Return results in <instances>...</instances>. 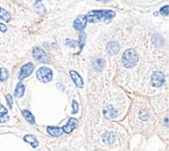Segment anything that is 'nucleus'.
<instances>
[{"label": "nucleus", "instance_id": "1", "mask_svg": "<svg viewBox=\"0 0 169 151\" xmlns=\"http://www.w3.org/2000/svg\"><path fill=\"white\" fill-rule=\"evenodd\" d=\"M115 11L111 9H103V11H91L86 15L87 21L91 23H97L101 20H104L105 22L111 21L115 17Z\"/></svg>", "mask_w": 169, "mask_h": 151}, {"label": "nucleus", "instance_id": "2", "mask_svg": "<svg viewBox=\"0 0 169 151\" xmlns=\"http://www.w3.org/2000/svg\"><path fill=\"white\" fill-rule=\"evenodd\" d=\"M139 55L134 49H126L122 54V65L125 68H133L137 65Z\"/></svg>", "mask_w": 169, "mask_h": 151}, {"label": "nucleus", "instance_id": "3", "mask_svg": "<svg viewBox=\"0 0 169 151\" xmlns=\"http://www.w3.org/2000/svg\"><path fill=\"white\" fill-rule=\"evenodd\" d=\"M37 78L41 82L47 84V82L51 81V79H52V71L47 67H41L37 71Z\"/></svg>", "mask_w": 169, "mask_h": 151}, {"label": "nucleus", "instance_id": "4", "mask_svg": "<svg viewBox=\"0 0 169 151\" xmlns=\"http://www.w3.org/2000/svg\"><path fill=\"white\" fill-rule=\"evenodd\" d=\"M32 56H34L35 60L39 61V62L43 63V64H49L50 63V60H49V56L47 55V53L43 49L39 48V47H36L32 50Z\"/></svg>", "mask_w": 169, "mask_h": 151}, {"label": "nucleus", "instance_id": "5", "mask_svg": "<svg viewBox=\"0 0 169 151\" xmlns=\"http://www.w3.org/2000/svg\"><path fill=\"white\" fill-rule=\"evenodd\" d=\"M35 70V66L32 63H27L25 65H23L20 69V72H19V79L23 80L24 78L29 76Z\"/></svg>", "mask_w": 169, "mask_h": 151}, {"label": "nucleus", "instance_id": "6", "mask_svg": "<svg viewBox=\"0 0 169 151\" xmlns=\"http://www.w3.org/2000/svg\"><path fill=\"white\" fill-rule=\"evenodd\" d=\"M165 81V77H164V74L162 72H154L151 76V79H150V84H151L152 87H156V88H159Z\"/></svg>", "mask_w": 169, "mask_h": 151}, {"label": "nucleus", "instance_id": "7", "mask_svg": "<svg viewBox=\"0 0 169 151\" xmlns=\"http://www.w3.org/2000/svg\"><path fill=\"white\" fill-rule=\"evenodd\" d=\"M87 23H88V21H87L86 16L81 15L75 19V21L73 23V27L75 30H77V31H83V30L85 29V27H86Z\"/></svg>", "mask_w": 169, "mask_h": 151}, {"label": "nucleus", "instance_id": "8", "mask_svg": "<svg viewBox=\"0 0 169 151\" xmlns=\"http://www.w3.org/2000/svg\"><path fill=\"white\" fill-rule=\"evenodd\" d=\"M77 126V120L74 119V118H70L69 121L67 122V124L65 125L64 127H63V133H71L72 131L74 130L75 128H76Z\"/></svg>", "mask_w": 169, "mask_h": 151}, {"label": "nucleus", "instance_id": "9", "mask_svg": "<svg viewBox=\"0 0 169 151\" xmlns=\"http://www.w3.org/2000/svg\"><path fill=\"white\" fill-rule=\"evenodd\" d=\"M103 116L107 119H114V118L117 117V112L112 104H108L103 108Z\"/></svg>", "mask_w": 169, "mask_h": 151}, {"label": "nucleus", "instance_id": "10", "mask_svg": "<svg viewBox=\"0 0 169 151\" xmlns=\"http://www.w3.org/2000/svg\"><path fill=\"white\" fill-rule=\"evenodd\" d=\"M69 73H70V76H71L72 80H73V82L75 84V86H76L77 88H81V89L83 88L84 81H83V79H81V75H79L76 71H74V70H71Z\"/></svg>", "mask_w": 169, "mask_h": 151}, {"label": "nucleus", "instance_id": "11", "mask_svg": "<svg viewBox=\"0 0 169 151\" xmlns=\"http://www.w3.org/2000/svg\"><path fill=\"white\" fill-rule=\"evenodd\" d=\"M120 50V46L117 42H110L107 45V52L110 54V55H114V54H117L118 51Z\"/></svg>", "mask_w": 169, "mask_h": 151}, {"label": "nucleus", "instance_id": "12", "mask_svg": "<svg viewBox=\"0 0 169 151\" xmlns=\"http://www.w3.org/2000/svg\"><path fill=\"white\" fill-rule=\"evenodd\" d=\"M47 133L52 136H61L63 134V129L55 126H48L47 127Z\"/></svg>", "mask_w": 169, "mask_h": 151}, {"label": "nucleus", "instance_id": "13", "mask_svg": "<svg viewBox=\"0 0 169 151\" xmlns=\"http://www.w3.org/2000/svg\"><path fill=\"white\" fill-rule=\"evenodd\" d=\"M24 92H25V87L24 84H22V82H19V84L16 86V89H15V96L17 98H21L23 97V95H24Z\"/></svg>", "mask_w": 169, "mask_h": 151}, {"label": "nucleus", "instance_id": "14", "mask_svg": "<svg viewBox=\"0 0 169 151\" xmlns=\"http://www.w3.org/2000/svg\"><path fill=\"white\" fill-rule=\"evenodd\" d=\"M23 140H24L26 143L30 144V145H31L34 148L38 147V145H39V142H38V140H37L36 138H35L34 136H31V134H26V136L23 138Z\"/></svg>", "mask_w": 169, "mask_h": 151}, {"label": "nucleus", "instance_id": "15", "mask_svg": "<svg viewBox=\"0 0 169 151\" xmlns=\"http://www.w3.org/2000/svg\"><path fill=\"white\" fill-rule=\"evenodd\" d=\"M8 120V110L0 103V123H4Z\"/></svg>", "mask_w": 169, "mask_h": 151}, {"label": "nucleus", "instance_id": "16", "mask_svg": "<svg viewBox=\"0 0 169 151\" xmlns=\"http://www.w3.org/2000/svg\"><path fill=\"white\" fill-rule=\"evenodd\" d=\"M34 9H35V13L38 14V15H44L46 13V8L41 2H37L36 4L34 5Z\"/></svg>", "mask_w": 169, "mask_h": 151}, {"label": "nucleus", "instance_id": "17", "mask_svg": "<svg viewBox=\"0 0 169 151\" xmlns=\"http://www.w3.org/2000/svg\"><path fill=\"white\" fill-rule=\"evenodd\" d=\"M0 18H1L2 20L5 21V22H9L12 19V16L6 9L2 8L1 6H0Z\"/></svg>", "mask_w": 169, "mask_h": 151}, {"label": "nucleus", "instance_id": "18", "mask_svg": "<svg viewBox=\"0 0 169 151\" xmlns=\"http://www.w3.org/2000/svg\"><path fill=\"white\" fill-rule=\"evenodd\" d=\"M22 115H23V117L25 118V120H26L27 122H29L30 124L35 123V117H34V115L29 112V110H22Z\"/></svg>", "mask_w": 169, "mask_h": 151}, {"label": "nucleus", "instance_id": "19", "mask_svg": "<svg viewBox=\"0 0 169 151\" xmlns=\"http://www.w3.org/2000/svg\"><path fill=\"white\" fill-rule=\"evenodd\" d=\"M115 141V138L111 133H105L102 136V142L104 144H112Z\"/></svg>", "mask_w": 169, "mask_h": 151}, {"label": "nucleus", "instance_id": "20", "mask_svg": "<svg viewBox=\"0 0 169 151\" xmlns=\"http://www.w3.org/2000/svg\"><path fill=\"white\" fill-rule=\"evenodd\" d=\"M93 66L95 69L101 70L103 68V66H104V62H103V60H101V58H97V60L93 61Z\"/></svg>", "mask_w": 169, "mask_h": 151}, {"label": "nucleus", "instance_id": "21", "mask_svg": "<svg viewBox=\"0 0 169 151\" xmlns=\"http://www.w3.org/2000/svg\"><path fill=\"white\" fill-rule=\"evenodd\" d=\"M8 78V71L5 68H0V81H5Z\"/></svg>", "mask_w": 169, "mask_h": 151}, {"label": "nucleus", "instance_id": "22", "mask_svg": "<svg viewBox=\"0 0 169 151\" xmlns=\"http://www.w3.org/2000/svg\"><path fill=\"white\" fill-rule=\"evenodd\" d=\"M140 118L143 120V121H146V120H148V118H149L148 112H147V110H142L140 112Z\"/></svg>", "mask_w": 169, "mask_h": 151}, {"label": "nucleus", "instance_id": "23", "mask_svg": "<svg viewBox=\"0 0 169 151\" xmlns=\"http://www.w3.org/2000/svg\"><path fill=\"white\" fill-rule=\"evenodd\" d=\"M168 8H169L168 5L163 6V8L160 9V14H161L162 16H164V17H167V16H168V11H169Z\"/></svg>", "mask_w": 169, "mask_h": 151}, {"label": "nucleus", "instance_id": "24", "mask_svg": "<svg viewBox=\"0 0 169 151\" xmlns=\"http://www.w3.org/2000/svg\"><path fill=\"white\" fill-rule=\"evenodd\" d=\"M66 45H67L68 47H72V48H75V47L77 46V42L74 41V40H67L66 41Z\"/></svg>", "mask_w": 169, "mask_h": 151}, {"label": "nucleus", "instance_id": "25", "mask_svg": "<svg viewBox=\"0 0 169 151\" xmlns=\"http://www.w3.org/2000/svg\"><path fill=\"white\" fill-rule=\"evenodd\" d=\"M85 38H86V36H85L84 32H81V34H79V46H81V49L84 47L85 45Z\"/></svg>", "mask_w": 169, "mask_h": 151}, {"label": "nucleus", "instance_id": "26", "mask_svg": "<svg viewBox=\"0 0 169 151\" xmlns=\"http://www.w3.org/2000/svg\"><path fill=\"white\" fill-rule=\"evenodd\" d=\"M72 110H72L73 114H76V113L78 112V103H77L75 100L72 101Z\"/></svg>", "mask_w": 169, "mask_h": 151}, {"label": "nucleus", "instance_id": "27", "mask_svg": "<svg viewBox=\"0 0 169 151\" xmlns=\"http://www.w3.org/2000/svg\"><path fill=\"white\" fill-rule=\"evenodd\" d=\"M6 101H8V107L12 110L13 108V97H12V95H9V94L6 95Z\"/></svg>", "mask_w": 169, "mask_h": 151}, {"label": "nucleus", "instance_id": "28", "mask_svg": "<svg viewBox=\"0 0 169 151\" xmlns=\"http://www.w3.org/2000/svg\"><path fill=\"white\" fill-rule=\"evenodd\" d=\"M6 30H8V27H6L4 24H2V23H0V31H1V32H5Z\"/></svg>", "mask_w": 169, "mask_h": 151}, {"label": "nucleus", "instance_id": "29", "mask_svg": "<svg viewBox=\"0 0 169 151\" xmlns=\"http://www.w3.org/2000/svg\"><path fill=\"white\" fill-rule=\"evenodd\" d=\"M35 1H38V2H41L42 0H35Z\"/></svg>", "mask_w": 169, "mask_h": 151}, {"label": "nucleus", "instance_id": "30", "mask_svg": "<svg viewBox=\"0 0 169 151\" xmlns=\"http://www.w3.org/2000/svg\"><path fill=\"white\" fill-rule=\"evenodd\" d=\"M97 1H104V0H97Z\"/></svg>", "mask_w": 169, "mask_h": 151}]
</instances>
